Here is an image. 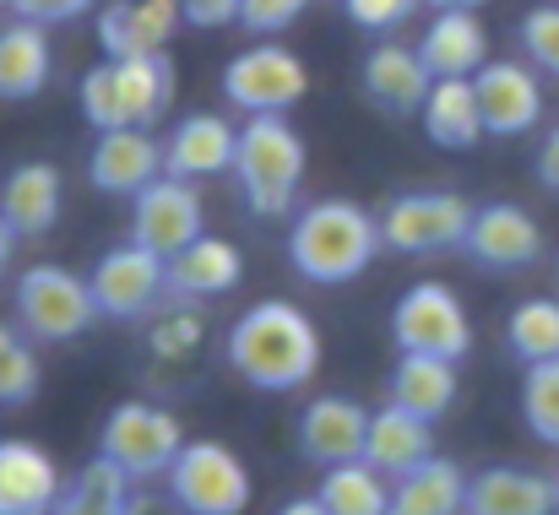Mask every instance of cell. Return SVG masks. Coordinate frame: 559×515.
Segmentation results:
<instances>
[{"mask_svg":"<svg viewBox=\"0 0 559 515\" xmlns=\"http://www.w3.org/2000/svg\"><path fill=\"white\" fill-rule=\"evenodd\" d=\"M555 483H559V478H555Z\"/></svg>","mask_w":559,"mask_h":515,"instance_id":"49","label":"cell"},{"mask_svg":"<svg viewBox=\"0 0 559 515\" xmlns=\"http://www.w3.org/2000/svg\"><path fill=\"white\" fill-rule=\"evenodd\" d=\"M462 255L484 272H527L544 261V228L516 201H484L462 239Z\"/></svg>","mask_w":559,"mask_h":515,"instance_id":"11","label":"cell"},{"mask_svg":"<svg viewBox=\"0 0 559 515\" xmlns=\"http://www.w3.org/2000/svg\"><path fill=\"white\" fill-rule=\"evenodd\" d=\"M180 451H186L180 418L169 407H153V402H120L104 418V434H98V456L115 462L131 483L169 478V467H175Z\"/></svg>","mask_w":559,"mask_h":515,"instance_id":"6","label":"cell"},{"mask_svg":"<svg viewBox=\"0 0 559 515\" xmlns=\"http://www.w3.org/2000/svg\"><path fill=\"white\" fill-rule=\"evenodd\" d=\"M533 169H538V179H544V184L559 195V125L544 136V142H538V164H533Z\"/></svg>","mask_w":559,"mask_h":515,"instance_id":"43","label":"cell"},{"mask_svg":"<svg viewBox=\"0 0 559 515\" xmlns=\"http://www.w3.org/2000/svg\"><path fill=\"white\" fill-rule=\"evenodd\" d=\"M55 76V49H49V27L16 16L0 27V104H27L49 87Z\"/></svg>","mask_w":559,"mask_h":515,"instance_id":"26","label":"cell"},{"mask_svg":"<svg viewBox=\"0 0 559 515\" xmlns=\"http://www.w3.org/2000/svg\"><path fill=\"white\" fill-rule=\"evenodd\" d=\"M359 82H365V98H370L380 115L407 120V115H418V109H424V98H429V87H435V71L424 65L418 44L380 38L370 55H365Z\"/></svg>","mask_w":559,"mask_h":515,"instance_id":"17","label":"cell"},{"mask_svg":"<svg viewBox=\"0 0 559 515\" xmlns=\"http://www.w3.org/2000/svg\"><path fill=\"white\" fill-rule=\"evenodd\" d=\"M559 483L527 467H484L467 478V515H555Z\"/></svg>","mask_w":559,"mask_h":515,"instance_id":"25","label":"cell"},{"mask_svg":"<svg viewBox=\"0 0 559 515\" xmlns=\"http://www.w3.org/2000/svg\"><path fill=\"white\" fill-rule=\"evenodd\" d=\"M5 5H11V16H27L38 27H66V22L87 16L98 0H5Z\"/></svg>","mask_w":559,"mask_h":515,"instance_id":"40","label":"cell"},{"mask_svg":"<svg viewBox=\"0 0 559 515\" xmlns=\"http://www.w3.org/2000/svg\"><path fill=\"white\" fill-rule=\"evenodd\" d=\"M522 423L559 451V358L549 363H533L522 374Z\"/></svg>","mask_w":559,"mask_h":515,"instance_id":"34","label":"cell"},{"mask_svg":"<svg viewBox=\"0 0 559 515\" xmlns=\"http://www.w3.org/2000/svg\"><path fill=\"white\" fill-rule=\"evenodd\" d=\"M506 347L522 369L559 358V299H522L506 321Z\"/></svg>","mask_w":559,"mask_h":515,"instance_id":"32","label":"cell"},{"mask_svg":"<svg viewBox=\"0 0 559 515\" xmlns=\"http://www.w3.org/2000/svg\"><path fill=\"white\" fill-rule=\"evenodd\" d=\"M147 337H153V352H158V358H186V352H195V347H201L206 326H201V315H195L190 304H180V310L158 315Z\"/></svg>","mask_w":559,"mask_h":515,"instance_id":"37","label":"cell"},{"mask_svg":"<svg viewBox=\"0 0 559 515\" xmlns=\"http://www.w3.org/2000/svg\"><path fill=\"white\" fill-rule=\"evenodd\" d=\"M294 440H299V456L310 467H348V462H365V440H370V412L354 402V396H310L299 407V423H294Z\"/></svg>","mask_w":559,"mask_h":515,"instance_id":"13","label":"cell"},{"mask_svg":"<svg viewBox=\"0 0 559 515\" xmlns=\"http://www.w3.org/2000/svg\"><path fill=\"white\" fill-rule=\"evenodd\" d=\"M228 369L261 391V396H288V391H305L321 369V332L316 321L288 304V299H261L250 304L234 326H228Z\"/></svg>","mask_w":559,"mask_h":515,"instance_id":"1","label":"cell"},{"mask_svg":"<svg viewBox=\"0 0 559 515\" xmlns=\"http://www.w3.org/2000/svg\"><path fill=\"white\" fill-rule=\"evenodd\" d=\"M385 515H467V472L445 456H429L424 467L391 483Z\"/></svg>","mask_w":559,"mask_h":515,"instance_id":"28","label":"cell"},{"mask_svg":"<svg viewBox=\"0 0 559 515\" xmlns=\"http://www.w3.org/2000/svg\"><path fill=\"white\" fill-rule=\"evenodd\" d=\"M169 500L186 515H245L250 511V467L217 445V440H186V451L169 467Z\"/></svg>","mask_w":559,"mask_h":515,"instance_id":"9","label":"cell"},{"mask_svg":"<svg viewBox=\"0 0 559 515\" xmlns=\"http://www.w3.org/2000/svg\"><path fill=\"white\" fill-rule=\"evenodd\" d=\"M310 0H245L239 5V27L255 33V38H277L283 27H294L305 16Z\"/></svg>","mask_w":559,"mask_h":515,"instance_id":"38","label":"cell"},{"mask_svg":"<svg viewBox=\"0 0 559 515\" xmlns=\"http://www.w3.org/2000/svg\"><path fill=\"white\" fill-rule=\"evenodd\" d=\"M180 27H186V5L180 0H109L98 11V49L109 60L169 55Z\"/></svg>","mask_w":559,"mask_h":515,"instance_id":"16","label":"cell"},{"mask_svg":"<svg viewBox=\"0 0 559 515\" xmlns=\"http://www.w3.org/2000/svg\"><path fill=\"white\" fill-rule=\"evenodd\" d=\"M44 385V369H38V352H33V337L27 332H11L0 321V412H16L38 396Z\"/></svg>","mask_w":559,"mask_h":515,"instance_id":"33","label":"cell"},{"mask_svg":"<svg viewBox=\"0 0 559 515\" xmlns=\"http://www.w3.org/2000/svg\"><path fill=\"white\" fill-rule=\"evenodd\" d=\"M16 239H22V233H16V228L0 217V277L11 272V250H16Z\"/></svg>","mask_w":559,"mask_h":515,"instance_id":"45","label":"cell"},{"mask_svg":"<svg viewBox=\"0 0 559 515\" xmlns=\"http://www.w3.org/2000/svg\"><path fill=\"white\" fill-rule=\"evenodd\" d=\"M76 109H82V120H87L93 131H120V125H126L120 76H115V60H109V55L82 71V82H76Z\"/></svg>","mask_w":559,"mask_h":515,"instance_id":"35","label":"cell"},{"mask_svg":"<svg viewBox=\"0 0 559 515\" xmlns=\"http://www.w3.org/2000/svg\"><path fill=\"white\" fill-rule=\"evenodd\" d=\"M391 343L396 352H424V358H451L462 363L473 352V321L445 283H413L391 304Z\"/></svg>","mask_w":559,"mask_h":515,"instance_id":"8","label":"cell"},{"mask_svg":"<svg viewBox=\"0 0 559 515\" xmlns=\"http://www.w3.org/2000/svg\"><path fill=\"white\" fill-rule=\"evenodd\" d=\"M305 169H310V153H305V136L288 125V115H250L239 125L234 184L255 217H294Z\"/></svg>","mask_w":559,"mask_h":515,"instance_id":"3","label":"cell"},{"mask_svg":"<svg viewBox=\"0 0 559 515\" xmlns=\"http://www.w3.org/2000/svg\"><path fill=\"white\" fill-rule=\"evenodd\" d=\"M115 76H120L126 125L153 131L175 104V60L169 55H131V60H115Z\"/></svg>","mask_w":559,"mask_h":515,"instance_id":"29","label":"cell"},{"mask_svg":"<svg viewBox=\"0 0 559 515\" xmlns=\"http://www.w3.org/2000/svg\"><path fill=\"white\" fill-rule=\"evenodd\" d=\"M16 299V326L44 347H60V343H76L93 332L98 315V299H93V277H76L66 266H27L11 288Z\"/></svg>","mask_w":559,"mask_h":515,"instance_id":"4","label":"cell"},{"mask_svg":"<svg viewBox=\"0 0 559 515\" xmlns=\"http://www.w3.org/2000/svg\"><path fill=\"white\" fill-rule=\"evenodd\" d=\"M305 93H310V65L277 38H261L223 65V98L245 120L250 115H288Z\"/></svg>","mask_w":559,"mask_h":515,"instance_id":"7","label":"cell"},{"mask_svg":"<svg viewBox=\"0 0 559 515\" xmlns=\"http://www.w3.org/2000/svg\"><path fill=\"white\" fill-rule=\"evenodd\" d=\"M0 5H5V0H0Z\"/></svg>","mask_w":559,"mask_h":515,"instance_id":"48","label":"cell"},{"mask_svg":"<svg viewBox=\"0 0 559 515\" xmlns=\"http://www.w3.org/2000/svg\"><path fill=\"white\" fill-rule=\"evenodd\" d=\"M60 206H66V184H60V169L44 158H27L0 179V217L22 239H44L60 223Z\"/></svg>","mask_w":559,"mask_h":515,"instance_id":"20","label":"cell"},{"mask_svg":"<svg viewBox=\"0 0 559 515\" xmlns=\"http://www.w3.org/2000/svg\"><path fill=\"white\" fill-rule=\"evenodd\" d=\"M380 212H365L348 195H326L294 212L288 223V266L310 288H343L365 277L380 255Z\"/></svg>","mask_w":559,"mask_h":515,"instance_id":"2","label":"cell"},{"mask_svg":"<svg viewBox=\"0 0 559 515\" xmlns=\"http://www.w3.org/2000/svg\"><path fill=\"white\" fill-rule=\"evenodd\" d=\"M131 478L115 467V462H104V456H93L71 483H66V494H60V505L55 515H126V500H131Z\"/></svg>","mask_w":559,"mask_h":515,"instance_id":"31","label":"cell"},{"mask_svg":"<svg viewBox=\"0 0 559 515\" xmlns=\"http://www.w3.org/2000/svg\"><path fill=\"white\" fill-rule=\"evenodd\" d=\"M93 299L104 321H147L169 299V255L126 239L98 255L93 266Z\"/></svg>","mask_w":559,"mask_h":515,"instance_id":"10","label":"cell"},{"mask_svg":"<svg viewBox=\"0 0 559 515\" xmlns=\"http://www.w3.org/2000/svg\"><path fill=\"white\" fill-rule=\"evenodd\" d=\"M126 515H186V511H180L169 494H147V489L136 483V489H131V500H126Z\"/></svg>","mask_w":559,"mask_h":515,"instance_id":"42","label":"cell"},{"mask_svg":"<svg viewBox=\"0 0 559 515\" xmlns=\"http://www.w3.org/2000/svg\"><path fill=\"white\" fill-rule=\"evenodd\" d=\"M206 233V206H201V190L190 179H153L136 201H131V239L158 250V255H180L186 244H195Z\"/></svg>","mask_w":559,"mask_h":515,"instance_id":"12","label":"cell"},{"mask_svg":"<svg viewBox=\"0 0 559 515\" xmlns=\"http://www.w3.org/2000/svg\"><path fill=\"white\" fill-rule=\"evenodd\" d=\"M418 55L435 76H478L489 65V33L478 22V11L467 5H451V11H435L418 33Z\"/></svg>","mask_w":559,"mask_h":515,"instance_id":"21","label":"cell"},{"mask_svg":"<svg viewBox=\"0 0 559 515\" xmlns=\"http://www.w3.org/2000/svg\"><path fill=\"white\" fill-rule=\"evenodd\" d=\"M245 277V255L239 244L217 239V233H201L195 244H186L175 261H169V299L175 304H195V299H223L234 294Z\"/></svg>","mask_w":559,"mask_h":515,"instance_id":"23","label":"cell"},{"mask_svg":"<svg viewBox=\"0 0 559 515\" xmlns=\"http://www.w3.org/2000/svg\"><path fill=\"white\" fill-rule=\"evenodd\" d=\"M555 283H559V250H555Z\"/></svg>","mask_w":559,"mask_h":515,"instance_id":"47","label":"cell"},{"mask_svg":"<svg viewBox=\"0 0 559 515\" xmlns=\"http://www.w3.org/2000/svg\"><path fill=\"white\" fill-rule=\"evenodd\" d=\"M473 87H478V109H484L489 136H527L544 120V87H538L533 60H489L473 76Z\"/></svg>","mask_w":559,"mask_h":515,"instance_id":"15","label":"cell"},{"mask_svg":"<svg viewBox=\"0 0 559 515\" xmlns=\"http://www.w3.org/2000/svg\"><path fill=\"white\" fill-rule=\"evenodd\" d=\"M321 505L332 515H385L391 511V478L374 472L370 462H348V467H326L316 483Z\"/></svg>","mask_w":559,"mask_h":515,"instance_id":"30","label":"cell"},{"mask_svg":"<svg viewBox=\"0 0 559 515\" xmlns=\"http://www.w3.org/2000/svg\"><path fill=\"white\" fill-rule=\"evenodd\" d=\"M277 515H332V511L321 505V494H305V500H288Z\"/></svg>","mask_w":559,"mask_h":515,"instance_id":"44","label":"cell"},{"mask_svg":"<svg viewBox=\"0 0 559 515\" xmlns=\"http://www.w3.org/2000/svg\"><path fill=\"white\" fill-rule=\"evenodd\" d=\"M424 5H435V11H451V5H467V11H478L484 0H424Z\"/></svg>","mask_w":559,"mask_h":515,"instance_id":"46","label":"cell"},{"mask_svg":"<svg viewBox=\"0 0 559 515\" xmlns=\"http://www.w3.org/2000/svg\"><path fill=\"white\" fill-rule=\"evenodd\" d=\"M418 125H424L429 147H440V153H473L489 136L473 76H435V87H429V98L418 109Z\"/></svg>","mask_w":559,"mask_h":515,"instance_id":"22","label":"cell"},{"mask_svg":"<svg viewBox=\"0 0 559 515\" xmlns=\"http://www.w3.org/2000/svg\"><path fill=\"white\" fill-rule=\"evenodd\" d=\"M522 38V55L544 71V76H559V5H533L516 27Z\"/></svg>","mask_w":559,"mask_h":515,"instance_id":"36","label":"cell"},{"mask_svg":"<svg viewBox=\"0 0 559 515\" xmlns=\"http://www.w3.org/2000/svg\"><path fill=\"white\" fill-rule=\"evenodd\" d=\"M180 5H186V27L212 33V27L239 22V5H245V0H180Z\"/></svg>","mask_w":559,"mask_h":515,"instance_id":"41","label":"cell"},{"mask_svg":"<svg viewBox=\"0 0 559 515\" xmlns=\"http://www.w3.org/2000/svg\"><path fill=\"white\" fill-rule=\"evenodd\" d=\"M473 201L462 190H402L380 206V244L396 255H440L462 250L473 228Z\"/></svg>","mask_w":559,"mask_h":515,"instance_id":"5","label":"cell"},{"mask_svg":"<svg viewBox=\"0 0 559 515\" xmlns=\"http://www.w3.org/2000/svg\"><path fill=\"white\" fill-rule=\"evenodd\" d=\"M234 153H239V125H228L223 115L201 109L186 115L169 142H164V169L169 179H217V173H234Z\"/></svg>","mask_w":559,"mask_h":515,"instance_id":"18","label":"cell"},{"mask_svg":"<svg viewBox=\"0 0 559 515\" xmlns=\"http://www.w3.org/2000/svg\"><path fill=\"white\" fill-rule=\"evenodd\" d=\"M456 363L451 358H424V352H402L391 380H385V402L418 412V418H445L456 407Z\"/></svg>","mask_w":559,"mask_h":515,"instance_id":"27","label":"cell"},{"mask_svg":"<svg viewBox=\"0 0 559 515\" xmlns=\"http://www.w3.org/2000/svg\"><path fill=\"white\" fill-rule=\"evenodd\" d=\"M435 456V423L385 402L380 412H370V440H365V462L374 472H385L391 483L407 478L413 467H424Z\"/></svg>","mask_w":559,"mask_h":515,"instance_id":"24","label":"cell"},{"mask_svg":"<svg viewBox=\"0 0 559 515\" xmlns=\"http://www.w3.org/2000/svg\"><path fill=\"white\" fill-rule=\"evenodd\" d=\"M164 142L142 125H120V131H98L93 153H87V184L104 195H126L136 201L153 179H164Z\"/></svg>","mask_w":559,"mask_h":515,"instance_id":"14","label":"cell"},{"mask_svg":"<svg viewBox=\"0 0 559 515\" xmlns=\"http://www.w3.org/2000/svg\"><path fill=\"white\" fill-rule=\"evenodd\" d=\"M418 5H424V0H343V16H348L354 27H365V33H391V27H402Z\"/></svg>","mask_w":559,"mask_h":515,"instance_id":"39","label":"cell"},{"mask_svg":"<svg viewBox=\"0 0 559 515\" xmlns=\"http://www.w3.org/2000/svg\"><path fill=\"white\" fill-rule=\"evenodd\" d=\"M66 494L60 467L33 440H0V515H55Z\"/></svg>","mask_w":559,"mask_h":515,"instance_id":"19","label":"cell"}]
</instances>
